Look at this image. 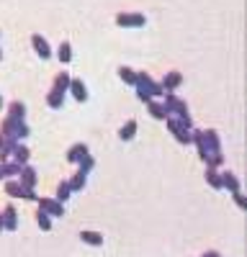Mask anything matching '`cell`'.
I'll list each match as a JSON object with an SVG mask.
<instances>
[{
	"label": "cell",
	"instance_id": "obj_20",
	"mask_svg": "<svg viewBox=\"0 0 247 257\" xmlns=\"http://www.w3.org/2000/svg\"><path fill=\"white\" fill-rule=\"evenodd\" d=\"M80 242H85V244H90V247H100V244H103V234L85 229V231H80Z\"/></svg>",
	"mask_w": 247,
	"mask_h": 257
},
{
	"label": "cell",
	"instance_id": "obj_2",
	"mask_svg": "<svg viewBox=\"0 0 247 257\" xmlns=\"http://www.w3.org/2000/svg\"><path fill=\"white\" fill-rule=\"evenodd\" d=\"M165 123H168V132L173 134V139L178 144H191L193 142V121L191 118H175V116H168L165 118Z\"/></svg>",
	"mask_w": 247,
	"mask_h": 257
},
{
	"label": "cell",
	"instance_id": "obj_8",
	"mask_svg": "<svg viewBox=\"0 0 247 257\" xmlns=\"http://www.w3.org/2000/svg\"><path fill=\"white\" fill-rule=\"evenodd\" d=\"M180 85H183V75L175 72V70H173V72H165V77L160 80V88H162L165 93H175Z\"/></svg>",
	"mask_w": 247,
	"mask_h": 257
},
{
	"label": "cell",
	"instance_id": "obj_27",
	"mask_svg": "<svg viewBox=\"0 0 247 257\" xmlns=\"http://www.w3.org/2000/svg\"><path fill=\"white\" fill-rule=\"evenodd\" d=\"M0 167H3V175H6V180H8V178H18V173H21V167H24V165L8 160V162H0Z\"/></svg>",
	"mask_w": 247,
	"mask_h": 257
},
{
	"label": "cell",
	"instance_id": "obj_21",
	"mask_svg": "<svg viewBox=\"0 0 247 257\" xmlns=\"http://www.w3.org/2000/svg\"><path fill=\"white\" fill-rule=\"evenodd\" d=\"M203 178H206V183H209L214 190H221V173L216 167H206L203 170Z\"/></svg>",
	"mask_w": 247,
	"mask_h": 257
},
{
	"label": "cell",
	"instance_id": "obj_30",
	"mask_svg": "<svg viewBox=\"0 0 247 257\" xmlns=\"http://www.w3.org/2000/svg\"><path fill=\"white\" fill-rule=\"evenodd\" d=\"M36 224L41 226V231H52V216L44 211H36Z\"/></svg>",
	"mask_w": 247,
	"mask_h": 257
},
{
	"label": "cell",
	"instance_id": "obj_4",
	"mask_svg": "<svg viewBox=\"0 0 247 257\" xmlns=\"http://www.w3.org/2000/svg\"><path fill=\"white\" fill-rule=\"evenodd\" d=\"M6 193L11 198H24V201H36V190L34 188H26V185H21L18 178H8L6 180Z\"/></svg>",
	"mask_w": 247,
	"mask_h": 257
},
{
	"label": "cell",
	"instance_id": "obj_17",
	"mask_svg": "<svg viewBox=\"0 0 247 257\" xmlns=\"http://www.w3.org/2000/svg\"><path fill=\"white\" fill-rule=\"evenodd\" d=\"M11 160L18 162V165H29V160H31V149H29L24 142H18L16 149H13V155H11Z\"/></svg>",
	"mask_w": 247,
	"mask_h": 257
},
{
	"label": "cell",
	"instance_id": "obj_25",
	"mask_svg": "<svg viewBox=\"0 0 247 257\" xmlns=\"http://www.w3.org/2000/svg\"><path fill=\"white\" fill-rule=\"evenodd\" d=\"M18 123H21L18 118H13V116H6V118H3V123H0V134L13 139V132H16V126H18Z\"/></svg>",
	"mask_w": 247,
	"mask_h": 257
},
{
	"label": "cell",
	"instance_id": "obj_23",
	"mask_svg": "<svg viewBox=\"0 0 247 257\" xmlns=\"http://www.w3.org/2000/svg\"><path fill=\"white\" fill-rule=\"evenodd\" d=\"M57 59H59L62 64H70V62H72V44H70V41H62V44H59Z\"/></svg>",
	"mask_w": 247,
	"mask_h": 257
},
{
	"label": "cell",
	"instance_id": "obj_15",
	"mask_svg": "<svg viewBox=\"0 0 247 257\" xmlns=\"http://www.w3.org/2000/svg\"><path fill=\"white\" fill-rule=\"evenodd\" d=\"M3 226H6V231H13L18 226V211L13 203L3 206Z\"/></svg>",
	"mask_w": 247,
	"mask_h": 257
},
{
	"label": "cell",
	"instance_id": "obj_35",
	"mask_svg": "<svg viewBox=\"0 0 247 257\" xmlns=\"http://www.w3.org/2000/svg\"><path fill=\"white\" fill-rule=\"evenodd\" d=\"M0 231H6V226H3V208H0Z\"/></svg>",
	"mask_w": 247,
	"mask_h": 257
},
{
	"label": "cell",
	"instance_id": "obj_33",
	"mask_svg": "<svg viewBox=\"0 0 247 257\" xmlns=\"http://www.w3.org/2000/svg\"><path fill=\"white\" fill-rule=\"evenodd\" d=\"M232 198H234V206H237L239 211H247V198L242 196V190H237V193H232Z\"/></svg>",
	"mask_w": 247,
	"mask_h": 257
},
{
	"label": "cell",
	"instance_id": "obj_18",
	"mask_svg": "<svg viewBox=\"0 0 247 257\" xmlns=\"http://www.w3.org/2000/svg\"><path fill=\"white\" fill-rule=\"evenodd\" d=\"M70 72L67 70H62V72H57L54 75V85H52V90H57V93H67L70 90Z\"/></svg>",
	"mask_w": 247,
	"mask_h": 257
},
{
	"label": "cell",
	"instance_id": "obj_34",
	"mask_svg": "<svg viewBox=\"0 0 247 257\" xmlns=\"http://www.w3.org/2000/svg\"><path fill=\"white\" fill-rule=\"evenodd\" d=\"M201 257H221V252H216V249H206Z\"/></svg>",
	"mask_w": 247,
	"mask_h": 257
},
{
	"label": "cell",
	"instance_id": "obj_9",
	"mask_svg": "<svg viewBox=\"0 0 247 257\" xmlns=\"http://www.w3.org/2000/svg\"><path fill=\"white\" fill-rule=\"evenodd\" d=\"M191 144H196L198 160H201V162H209V160H211L209 147H206V139H203V128H196V126H193V142H191Z\"/></svg>",
	"mask_w": 247,
	"mask_h": 257
},
{
	"label": "cell",
	"instance_id": "obj_37",
	"mask_svg": "<svg viewBox=\"0 0 247 257\" xmlns=\"http://www.w3.org/2000/svg\"><path fill=\"white\" fill-rule=\"evenodd\" d=\"M3 105H6V103H3V95H0V108H3Z\"/></svg>",
	"mask_w": 247,
	"mask_h": 257
},
{
	"label": "cell",
	"instance_id": "obj_13",
	"mask_svg": "<svg viewBox=\"0 0 247 257\" xmlns=\"http://www.w3.org/2000/svg\"><path fill=\"white\" fill-rule=\"evenodd\" d=\"M67 93H72V98L77 100V103H85L88 100V88H85V82H82L80 77H72L70 80V90Z\"/></svg>",
	"mask_w": 247,
	"mask_h": 257
},
{
	"label": "cell",
	"instance_id": "obj_31",
	"mask_svg": "<svg viewBox=\"0 0 247 257\" xmlns=\"http://www.w3.org/2000/svg\"><path fill=\"white\" fill-rule=\"evenodd\" d=\"M77 167H80V173H85V175H88V173H90V170L95 167V160H93V155L88 152L85 157H82V160L77 162Z\"/></svg>",
	"mask_w": 247,
	"mask_h": 257
},
{
	"label": "cell",
	"instance_id": "obj_12",
	"mask_svg": "<svg viewBox=\"0 0 247 257\" xmlns=\"http://www.w3.org/2000/svg\"><path fill=\"white\" fill-rule=\"evenodd\" d=\"M203 139H206V147H209V155H211V157L221 155V139H219V134L214 132V128H206Z\"/></svg>",
	"mask_w": 247,
	"mask_h": 257
},
{
	"label": "cell",
	"instance_id": "obj_22",
	"mask_svg": "<svg viewBox=\"0 0 247 257\" xmlns=\"http://www.w3.org/2000/svg\"><path fill=\"white\" fill-rule=\"evenodd\" d=\"M47 105H49V108H54V111H59V108H65V93H57V90H49V93H47Z\"/></svg>",
	"mask_w": 247,
	"mask_h": 257
},
{
	"label": "cell",
	"instance_id": "obj_7",
	"mask_svg": "<svg viewBox=\"0 0 247 257\" xmlns=\"http://www.w3.org/2000/svg\"><path fill=\"white\" fill-rule=\"evenodd\" d=\"M31 47H34V52L41 57V59H52V47H49V41L44 39V36H41V34H34L31 36Z\"/></svg>",
	"mask_w": 247,
	"mask_h": 257
},
{
	"label": "cell",
	"instance_id": "obj_28",
	"mask_svg": "<svg viewBox=\"0 0 247 257\" xmlns=\"http://www.w3.org/2000/svg\"><path fill=\"white\" fill-rule=\"evenodd\" d=\"M116 72H118V77H121L124 82L129 85V88H134V82H137V72H134L132 67H124V64H121V67H118Z\"/></svg>",
	"mask_w": 247,
	"mask_h": 257
},
{
	"label": "cell",
	"instance_id": "obj_32",
	"mask_svg": "<svg viewBox=\"0 0 247 257\" xmlns=\"http://www.w3.org/2000/svg\"><path fill=\"white\" fill-rule=\"evenodd\" d=\"M29 134H31V128L26 126V121H21V123L16 126V132H13V139H16V142H24Z\"/></svg>",
	"mask_w": 247,
	"mask_h": 257
},
{
	"label": "cell",
	"instance_id": "obj_3",
	"mask_svg": "<svg viewBox=\"0 0 247 257\" xmlns=\"http://www.w3.org/2000/svg\"><path fill=\"white\" fill-rule=\"evenodd\" d=\"M165 108H168V113L170 116H175V118H191V113H188V103H185L183 98H178L175 93H165Z\"/></svg>",
	"mask_w": 247,
	"mask_h": 257
},
{
	"label": "cell",
	"instance_id": "obj_38",
	"mask_svg": "<svg viewBox=\"0 0 247 257\" xmlns=\"http://www.w3.org/2000/svg\"><path fill=\"white\" fill-rule=\"evenodd\" d=\"M0 147H3V134H0Z\"/></svg>",
	"mask_w": 247,
	"mask_h": 257
},
{
	"label": "cell",
	"instance_id": "obj_10",
	"mask_svg": "<svg viewBox=\"0 0 247 257\" xmlns=\"http://www.w3.org/2000/svg\"><path fill=\"white\" fill-rule=\"evenodd\" d=\"M221 173V190L226 188L229 193H237V190H242V183H239V178L232 173V170H219Z\"/></svg>",
	"mask_w": 247,
	"mask_h": 257
},
{
	"label": "cell",
	"instance_id": "obj_11",
	"mask_svg": "<svg viewBox=\"0 0 247 257\" xmlns=\"http://www.w3.org/2000/svg\"><path fill=\"white\" fill-rule=\"evenodd\" d=\"M144 105H147L150 116H152V118H157V121H165V118L170 116V113H168V108H165V103H162L160 98H152V100H147Z\"/></svg>",
	"mask_w": 247,
	"mask_h": 257
},
{
	"label": "cell",
	"instance_id": "obj_26",
	"mask_svg": "<svg viewBox=\"0 0 247 257\" xmlns=\"http://www.w3.org/2000/svg\"><path fill=\"white\" fill-rule=\"evenodd\" d=\"M8 116H13V118H18V121H26V105L21 103V100H13V103L8 105Z\"/></svg>",
	"mask_w": 247,
	"mask_h": 257
},
{
	"label": "cell",
	"instance_id": "obj_19",
	"mask_svg": "<svg viewBox=\"0 0 247 257\" xmlns=\"http://www.w3.org/2000/svg\"><path fill=\"white\" fill-rule=\"evenodd\" d=\"M137 128H139V123H137L134 118H129L127 123L118 128V139H121V142H132V139L137 137Z\"/></svg>",
	"mask_w": 247,
	"mask_h": 257
},
{
	"label": "cell",
	"instance_id": "obj_6",
	"mask_svg": "<svg viewBox=\"0 0 247 257\" xmlns=\"http://www.w3.org/2000/svg\"><path fill=\"white\" fill-rule=\"evenodd\" d=\"M36 203H39V211L49 213L52 219L65 216V203H59L57 198H36Z\"/></svg>",
	"mask_w": 247,
	"mask_h": 257
},
{
	"label": "cell",
	"instance_id": "obj_24",
	"mask_svg": "<svg viewBox=\"0 0 247 257\" xmlns=\"http://www.w3.org/2000/svg\"><path fill=\"white\" fill-rule=\"evenodd\" d=\"M67 183H70V190H72V193H77V190H82V188L88 185V175H85V173H80V170H77V173H75V175H72Z\"/></svg>",
	"mask_w": 247,
	"mask_h": 257
},
{
	"label": "cell",
	"instance_id": "obj_5",
	"mask_svg": "<svg viewBox=\"0 0 247 257\" xmlns=\"http://www.w3.org/2000/svg\"><path fill=\"white\" fill-rule=\"evenodd\" d=\"M147 24V16L144 13H118L116 16V26L121 29H142Z\"/></svg>",
	"mask_w": 247,
	"mask_h": 257
},
{
	"label": "cell",
	"instance_id": "obj_36",
	"mask_svg": "<svg viewBox=\"0 0 247 257\" xmlns=\"http://www.w3.org/2000/svg\"><path fill=\"white\" fill-rule=\"evenodd\" d=\"M0 180H6V175H3V167H0Z\"/></svg>",
	"mask_w": 247,
	"mask_h": 257
},
{
	"label": "cell",
	"instance_id": "obj_16",
	"mask_svg": "<svg viewBox=\"0 0 247 257\" xmlns=\"http://www.w3.org/2000/svg\"><path fill=\"white\" fill-rule=\"evenodd\" d=\"M88 155V144H82V142H77V144H72L70 149H67V162L70 165H77L82 157Z\"/></svg>",
	"mask_w": 247,
	"mask_h": 257
},
{
	"label": "cell",
	"instance_id": "obj_29",
	"mask_svg": "<svg viewBox=\"0 0 247 257\" xmlns=\"http://www.w3.org/2000/svg\"><path fill=\"white\" fill-rule=\"evenodd\" d=\"M70 196H72V190H70V183H67V180H62V183L57 185V193H54V198H57L59 203H65V201H67Z\"/></svg>",
	"mask_w": 247,
	"mask_h": 257
},
{
	"label": "cell",
	"instance_id": "obj_1",
	"mask_svg": "<svg viewBox=\"0 0 247 257\" xmlns=\"http://www.w3.org/2000/svg\"><path fill=\"white\" fill-rule=\"evenodd\" d=\"M134 90H137V98L142 103H147L152 98H162L165 90L160 88V82H155L147 72H137V82H134Z\"/></svg>",
	"mask_w": 247,
	"mask_h": 257
},
{
	"label": "cell",
	"instance_id": "obj_14",
	"mask_svg": "<svg viewBox=\"0 0 247 257\" xmlns=\"http://www.w3.org/2000/svg\"><path fill=\"white\" fill-rule=\"evenodd\" d=\"M18 180H21V185H26V188H36L39 173H36L31 165H24V167H21V173H18Z\"/></svg>",
	"mask_w": 247,
	"mask_h": 257
},
{
	"label": "cell",
	"instance_id": "obj_39",
	"mask_svg": "<svg viewBox=\"0 0 247 257\" xmlns=\"http://www.w3.org/2000/svg\"><path fill=\"white\" fill-rule=\"evenodd\" d=\"M0 59H3V49H0Z\"/></svg>",
	"mask_w": 247,
	"mask_h": 257
}]
</instances>
